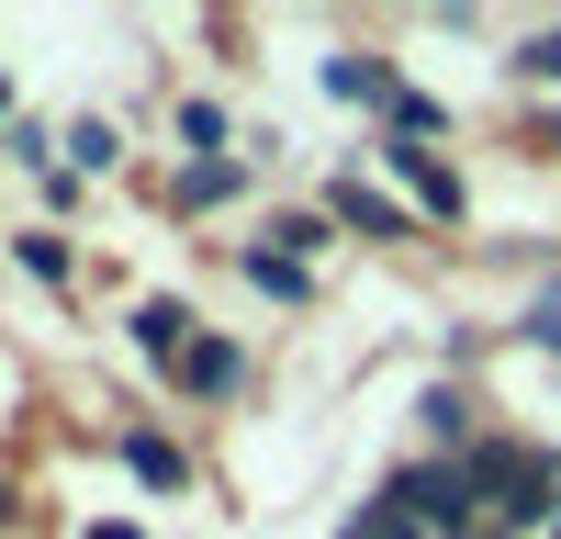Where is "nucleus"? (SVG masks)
Segmentation results:
<instances>
[{
	"label": "nucleus",
	"instance_id": "f257e3e1",
	"mask_svg": "<svg viewBox=\"0 0 561 539\" xmlns=\"http://www.w3.org/2000/svg\"><path fill=\"white\" fill-rule=\"evenodd\" d=\"M382 506H393V517H415V528H438V539H460L483 494H472V472H460V461H415V472H393Z\"/></svg>",
	"mask_w": 561,
	"mask_h": 539
},
{
	"label": "nucleus",
	"instance_id": "f03ea898",
	"mask_svg": "<svg viewBox=\"0 0 561 539\" xmlns=\"http://www.w3.org/2000/svg\"><path fill=\"white\" fill-rule=\"evenodd\" d=\"M382 158H393V169H404V192H415V203H427V214H438V225H449V214H460V203H472V192H460V169H449V158H438V147H415V135H404V147H382Z\"/></svg>",
	"mask_w": 561,
	"mask_h": 539
},
{
	"label": "nucleus",
	"instance_id": "7ed1b4c3",
	"mask_svg": "<svg viewBox=\"0 0 561 539\" xmlns=\"http://www.w3.org/2000/svg\"><path fill=\"white\" fill-rule=\"evenodd\" d=\"M325 214H337V225H359V237H415V225H404L382 192H370V180H337V192H325Z\"/></svg>",
	"mask_w": 561,
	"mask_h": 539
},
{
	"label": "nucleus",
	"instance_id": "20e7f679",
	"mask_svg": "<svg viewBox=\"0 0 561 539\" xmlns=\"http://www.w3.org/2000/svg\"><path fill=\"white\" fill-rule=\"evenodd\" d=\"M135 348H147L158 371H180V348H192V314H180V303H135Z\"/></svg>",
	"mask_w": 561,
	"mask_h": 539
},
{
	"label": "nucleus",
	"instance_id": "39448f33",
	"mask_svg": "<svg viewBox=\"0 0 561 539\" xmlns=\"http://www.w3.org/2000/svg\"><path fill=\"white\" fill-rule=\"evenodd\" d=\"M180 382H192V393H237V348H225V337H192V348H180Z\"/></svg>",
	"mask_w": 561,
	"mask_h": 539
},
{
	"label": "nucleus",
	"instance_id": "423d86ee",
	"mask_svg": "<svg viewBox=\"0 0 561 539\" xmlns=\"http://www.w3.org/2000/svg\"><path fill=\"white\" fill-rule=\"evenodd\" d=\"M248 282L280 293V303H304V259H280V248H248Z\"/></svg>",
	"mask_w": 561,
	"mask_h": 539
},
{
	"label": "nucleus",
	"instance_id": "0eeeda50",
	"mask_svg": "<svg viewBox=\"0 0 561 539\" xmlns=\"http://www.w3.org/2000/svg\"><path fill=\"white\" fill-rule=\"evenodd\" d=\"M225 192H237V158H192L180 169V203H225Z\"/></svg>",
	"mask_w": 561,
	"mask_h": 539
},
{
	"label": "nucleus",
	"instance_id": "6e6552de",
	"mask_svg": "<svg viewBox=\"0 0 561 539\" xmlns=\"http://www.w3.org/2000/svg\"><path fill=\"white\" fill-rule=\"evenodd\" d=\"M325 90H337V102H393V90H382V68H359V57H337V68H325Z\"/></svg>",
	"mask_w": 561,
	"mask_h": 539
},
{
	"label": "nucleus",
	"instance_id": "1a4fd4ad",
	"mask_svg": "<svg viewBox=\"0 0 561 539\" xmlns=\"http://www.w3.org/2000/svg\"><path fill=\"white\" fill-rule=\"evenodd\" d=\"M68 169H113V124H68Z\"/></svg>",
	"mask_w": 561,
	"mask_h": 539
},
{
	"label": "nucleus",
	"instance_id": "9d476101",
	"mask_svg": "<svg viewBox=\"0 0 561 539\" xmlns=\"http://www.w3.org/2000/svg\"><path fill=\"white\" fill-rule=\"evenodd\" d=\"M124 461L147 472V483H180V449H169V438H124Z\"/></svg>",
	"mask_w": 561,
	"mask_h": 539
},
{
	"label": "nucleus",
	"instance_id": "9b49d317",
	"mask_svg": "<svg viewBox=\"0 0 561 539\" xmlns=\"http://www.w3.org/2000/svg\"><path fill=\"white\" fill-rule=\"evenodd\" d=\"M517 79H561V34H528V57H517Z\"/></svg>",
	"mask_w": 561,
	"mask_h": 539
},
{
	"label": "nucleus",
	"instance_id": "f8f14e48",
	"mask_svg": "<svg viewBox=\"0 0 561 539\" xmlns=\"http://www.w3.org/2000/svg\"><path fill=\"white\" fill-rule=\"evenodd\" d=\"M348 539H359V528H348Z\"/></svg>",
	"mask_w": 561,
	"mask_h": 539
}]
</instances>
